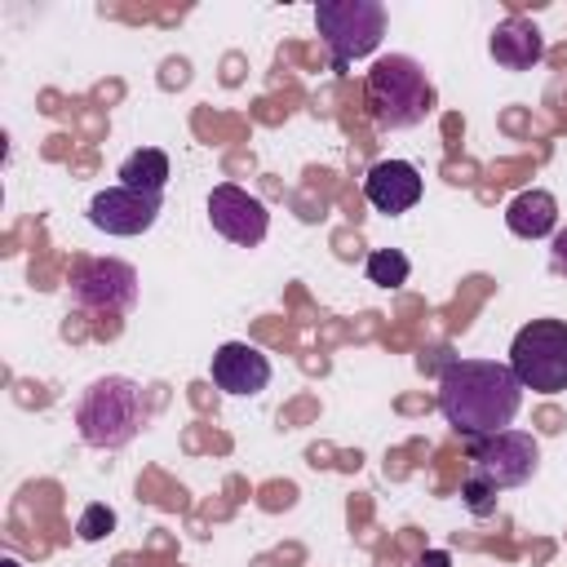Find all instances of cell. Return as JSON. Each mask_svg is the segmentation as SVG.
<instances>
[{
	"instance_id": "1",
	"label": "cell",
	"mask_w": 567,
	"mask_h": 567,
	"mask_svg": "<svg viewBox=\"0 0 567 567\" xmlns=\"http://www.w3.org/2000/svg\"><path fill=\"white\" fill-rule=\"evenodd\" d=\"M523 408V385L509 363L496 359H452L439 372V412L461 439H483L509 430Z\"/></svg>"
},
{
	"instance_id": "2",
	"label": "cell",
	"mask_w": 567,
	"mask_h": 567,
	"mask_svg": "<svg viewBox=\"0 0 567 567\" xmlns=\"http://www.w3.org/2000/svg\"><path fill=\"white\" fill-rule=\"evenodd\" d=\"M363 102H368V115L381 133H399V128L425 124L434 115L439 97H434V84L416 58L390 53V58H377L372 71L363 75Z\"/></svg>"
},
{
	"instance_id": "3",
	"label": "cell",
	"mask_w": 567,
	"mask_h": 567,
	"mask_svg": "<svg viewBox=\"0 0 567 567\" xmlns=\"http://www.w3.org/2000/svg\"><path fill=\"white\" fill-rule=\"evenodd\" d=\"M142 416H146L142 385L128 381V377H97L75 403L80 439L89 447H106V452L128 447L142 430Z\"/></svg>"
},
{
	"instance_id": "4",
	"label": "cell",
	"mask_w": 567,
	"mask_h": 567,
	"mask_svg": "<svg viewBox=\"0 0 567 567\" xmlns=\"http://www.w3.org/2000/svg\"><path fill=\"white\" fill-rule=\"evenodd\" d=\"M509 372L523 390L563 394L567 390V323L563 319H532L509 341Z\"/></svg>"
},
{
	"instance_id": "5",
	"label": "cell",
	"mask_w": 567,
	"mask_h": 567,
	"mask_svg": "<svg viewBox=\"0 0 567 567\" xmlns=\"http://www.w3.org/2000/svg\"><path fill=\"white\" fill-rule=\"evenodd\" d=\"M315 27L332 53V66L346 71L354 58H368L385 35L381 0H323L315 9Z\"/></svg>"
},
{
	"instance_id": "6",
	"label": "cell",
	"mask_w": 567,
	"mask_h": 567,
	"mask_svg": "<svg viewBox=\"0 0 567 567\" xmlns=\"http://www.w3.org/2000/svg\"><path fill=\"white\" fill-rule=\"evenodd\" d=\"M470 465L496 492L501 487H523L540 465V443L523 430H496V434L470 439Z\"/></svg>"
},
{
	"instance_id": "7",
	"label": "cell",
	"mask_w": 567,
	"mask_h": 567,
	"mask_svg": "<svg viewBox=\"0 0 567 567\" xmlns=\"http://www.w3.org/2000/svg\"><path fill=\"white\" fill-rule=\"evenodd\" d=\"M71 301L80 310H106L120 315L137 301V270L115 257H93L71 270Z\"/></svg>"
},
{
	"instance_id": "8",
	"label": "cell",
	"mask_w": 567,
	"mask_h": 567,
	"mask_svg": "<svg viewBox=\"0 0 567 567\" xmlns=\"http://www.w3.org/2000/svg\"><path fill=\"white\" fill-rule=\"evenodd\" d=\"M208 221L221 239H230L239 248H257L270 230L266 204L257 195H248L244 186H235V182H221V186L208 190Z\"/></svg>"
},
{
	"instance_id": "9",
	"label": "cell",
	"mask_w": 567,
	"mask_h": 567,
	"mask_svg": "<svg viewBox=\"0 0 567 567\" xmlns=\"http://www.w3.org/2000/svg\"><path fill=\"white\" fill-rule=\"evenodd\" d=\"M159 217V195H142V190H128V186H106L89 199V221L106 235H120V239H133V235H146Z\"/></svg>"
},
{
	"instance_id": "10",
	"label": "cell",
	"mask_w": 567,
	"mask_h": 567,
	"mask_svg": "<svg viewBox=\"0 0 567 567\" xmlns=\"http://www.w3.org/2000/svg\"><path fill=\"white\" fill-rule=\"evenodd\" d=\"M213 385L221 394H261L270 385V359L248 341H226L213 354Z\"/></svg>"
},
{
	"instance_id": "11",
	"label": "cell",
	"mask_w": 567,
	"mask_h": 567,
	"mask_svg": "<svg viewBox=\"0 0 567 567\" xmlns=\"http://www.w3.org/2000/svg\"><path fill=\"white\" fill-rule=\"evenodd\" d=\"M363 195L377 213H408L421 199V173L408 159H381L363 177Z\"/></svg>"
},
{
	"instance_id": "12",
	"label": "cell",
	"mask_w": 567,
	"mask_h": 567,
	"mask_svg": "<svg viewBox=\"0 0 567 567\" xmlns=\"http://www.w3.org/2000/svg\"><path fill=\"white\" fill-rule=\"evenodd\" d=\"M487 53L505 71H532L545 58V35L532 18H505V22H496V31L487 40Z\"/></svg>"
},
{
	"instance_id": "13",
	"label": "cell",
	"mask_w": 567,
	"mask_h": 567,
	"mask_svg": "<svg viewBox=\"0 0 567 567\" xmlns=\"http://www.w3.org/2000/svg\"><path fill=\"white\" fill-rule=\"evenodd\" d=\"M505 226L518 235V239H545L558 230V199L549 190H518L505 208Z\"/></svg>"
},
{
	"instance_id": "14",
	"label": "cell",
	"mask_w": 567,
	"mask_h": 567,
	"mask_svg": "<svg viewBox=\"0 0 567 567\" xmlns=\"http://www.w3.org/2000/svg\"><path fill=\"white\" fill-rule=\"evenodd\" d=\"M168 177H173L168 155L155 151V146H142V151H133V155L120 164V186L142 190V195H159V190L168 186Z\"/></svg>"
},
{
	"instance_id": "15",
	"label": "cell",
	"mask_w": 567,
	"mask_h": 567,
	"mask_svg": "<svg viewBox=\"0 0 567 567\" xmlns=\"http://www.w3.org/2000/svg\"><path fill=\"white\" fill-rule=\"evenodd\" d=\"M363 270H368V284H377V288H403L412 275V261L399 248H377V252H368Z\"/></svg>"
},
{
	"instance_id": "16",
	"label": "cell",
	"mask_w": 567,
	"mask_h": 567,
	"mask_svg": "<svg viewBox=\"0 0 567 567\" xmlns=\"http://www.w3.org/2000/svg\"><path fill=\"white\" fill-rule=\"evenodd\" d=\"M461 501H465V509H470L474 518L496 514V487H492L487 478H478V474H470V478L461 483Z\"/></svg>"
},
{
	"instance_id": "17",
	"label": "cell",
	"mask_w": 567,
	"mask_h": 567,
	"mask_svg": "<svg viewBox=\"0 0 567 567\" xmlns=\"http://www.w3.org/2000/svg\"><path fill=\"white\" fill-rule=\"evenodd\" d=\"M106 532H115V509L111 505H84V514L75 523V536L80 540H102Z\"/></svg>"
},
{
	"instance_id": "18",
	"label": "cell",
	"mask_w": 567,
	"mask_h": 567,
	"mask_svg": "<svg viewBox=\"0 0 567 567\" xmlns=\"http://www.w3.org/2000/svg\"><path fill=\"white\" fill-rule=\"evenodd\" d=\"M549 266H554L558 275H567V226L554 230V239H549Z\"/></svg>"
},
{
	"instance_id": "19",
	"label": "cell",
	"mask_w": 567,
	"mask_h": 567,
	"mask_svg": "<svg viewBox=\"0 0 567 567\" xmlns=\"http://www.w3.org/2000/svg\"><path fill=\"white\" fill-rule=\"evenodd\" d=\"M416 567H452V558H447V549H430L416 558Z\"/></svg>"
},
{
	"instance_id": "20",
	"label": "cell",
	"mask_w": 567,
	"mask_h": 567,
	"mask_svg": "<svg viewBox=\"0 0 567 567\" xmlns=\"http://www.w3.org/2000/svg\"><path fill=\"white\" fill-rule=\"evenodd\" d=\"M0 567H18V563H13V558H4V563H0Z\"/></svg>"
}]
</instances>
